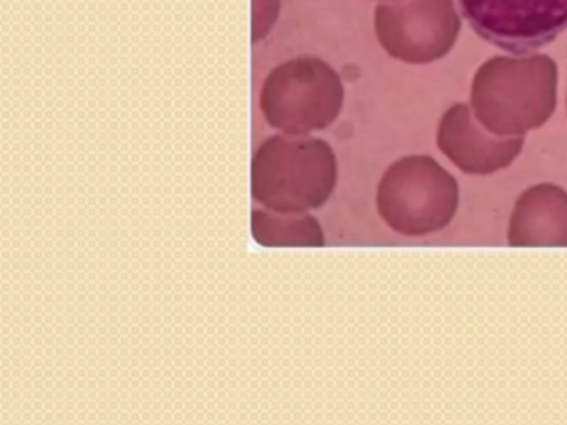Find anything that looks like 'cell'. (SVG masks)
<instances>
[{"mask_svg":"<svg viewBox=\"0 0 567 425\" xmlns=\"http://www.w3.org/2000/svg\"><path fill=\"white\" fill-rule=\"evenodd\" d=\"M337 185V158L327 142L275 135L255 153L251 193L268 209L307 212L320 208Z\"/></svg>","mask_w":567,"mask_h":425,"instance_id":"1","label":"cell"},{"mask_svg":"<svg viewBox=\"0 0 567 425\" xmlns=\"http://www.w3.org/2000/svg\"><path fill=\"white\" fill-rule=\"evenodd\" d=\"M378 212L394 231L424 236L450 225L460 206L456 179L430 156H406L378 186Z\"/></svg>","mask_w":567,"mask_h":425,"instance_id":"2","label":"cell"},{"mask_svg":"<svg viewBox=\"0 0 567 425\" xmlns=\"http://www.w3.org/2000/svg\"><path fill=\"white\" fill-rule=\"evenodd\" d=\"M343 103V86L328 63L315 56L288 60L271 70L260 93L265 118L287 135L327 128Z\"/></svg>","mask_w":567,"mask_h":425,"instance_id":"3","label":"cell"},{"mask_svg":"<svg viewBox=\"0 0 567 425\" xmlns=\"http://www.w3.org/2000/svg\"><path fill=\"white\" fill-rule=\"evenodd\" d=\"M467 25L511 55L544 49L567 30V0H457Z\"/></svg>","mask_w":567,"mask_h":425,"instance_id":"4","label":"cell"},{"mask_svg":"<svg viewBox=\"0 0 567 425\" xmlns=\"http://www.w3.org/2000/svg\"><path fill=\"white\" fill-rule=\"evenodd\" d=\"M441 152L467 175H493L506 168L523 149V138L499 139L477 132L463 108L453 110L441 123Z\"/></svg>","mask_w":567,"mask_h":425,"instance_id":"5","label":"cell"},{"mask_svg":"<svg viewBox=\"0 0 567 425\" xmlns=\"http://www.w3.org/2000/svg\"><path fill=\"white\" fill-rule=\"evenodd\" d=\"M511 246H567V193L537 185L517 199L511 216Z\"/></svg>","mask_w":567,"mask_h":425,"instance_id":"6","label":"cell"},{"mask_svg":"<svg viewBox=\"0 0 567 425\" xmlns=\"http://www.w3.org/2000/svg\"><path fill=\"white\" fill-rule=\"evenodd\" d=\"M251 232L264 246H323L320 222L307 212L254 211Z\"/></svg>","mask_w":567,"mask_h":425,"instance_id":"7","label":"cell"}]
</instances>
